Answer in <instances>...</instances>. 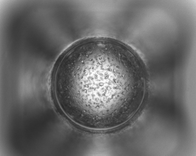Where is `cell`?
<instances>
[{"label": "cell", "mask_w": 196, "mask_h": 156, "mask_svg": "<svg viewBox=\"0 0 196 156\" xmlns=\"http://www.w3.org/2000/svg\"><path fill=\"white\" fill-rule=\"evenodd\" d=\"M53 80L57 102L66 115L78 121L104 124L126 110L138 76L124 47L95 41L70 50L59 64Z\"/></svg>", "instance_id": "6da1fadb"}]
</instances>
